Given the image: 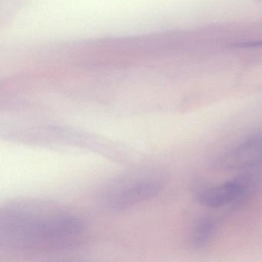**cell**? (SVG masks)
<instances>
[{
  "instance_id": "cell-6",
  "label": "cell",
  "mask_w": 262,
  "mask_h": 262,
  "mask_svg": "<svg viewBox=\"0 0 262 262\" xmlns=\"http://www.w3.org/2000/svg\"><path fill=\"white\" fill-rule=\"evenodd\" d=\"M242 47H262V41H259V42H248V43H244L243 45H242Z\"/></svg>"
},
{
  "instance_id": "cell-5",
  "label": "cell",
  "mask_w": 262,
  "mask_h": 262,
  "mask_svg": "<svg viewBox=\"0 0 262 262\" xmlns=\"http://www.w3.org/2000/svg\"><path fill=\"white\" fill-rule=\"evenodd\" d=\"M216 225L214 221L210 217L201 219L192 231L191 244L193 248L202 249L210 243L215 232Z\"/></svg>"
},
{
  "instance_id": "cell-3",
  "label": "cell",
  "mask_w": 262,
  "mask_h": 262,
  "mask_svg": "<svg viewBox=\"0 0 262 262\" xmlns=\"http://www.w3.org/2000/svg\"><path fill=\"white\" fill-rule=\"evenodd\" d=\"M217 168L239 171L262 165V131L254 133L224 153L216 162Z\"/></svg>"
},
{
  "instance_id": "cell-1",
  "label": "cell",
  "mask_w": 262,
  "mask_h": 262,
  "mask_svg": "<svg viewBox=\"0 0 262 262\" xmlns=\"http://www.w3.org/2000/svg\"><path fill=\"white\" fill-rule=\"evenodd\" d=\"M82 217L66 207L38 199H17L0 209V250L23 254L75 249L86 240Z\"/></svg>"
},
{
  "instance_id": "cell-2",
  "label": "cell",
  "mask_w": 262,
  "mask_h": 262,
  "mask_svg": "<svg viewBox=\"0 0 262 262\" xmlns=\"http://www.w3.org/2000/svg\"><path fill=\"white\" fill-rule=\"evenodd\" d=\"M162 188V181L156 178L136 179L108 193L105 197V205L112 211H124L152 199Z\"/></svg>"
},
{
  "instance_id": "cell-4",
  "label": "cell",
  "mask_w": 262,
  "mask_h": 262,
  "mask_svg": "<svg viewBox=\"0 0 262 262\" xmlns=\"http://www.w3.org/2000/svg\"><path fill=\"white\" fill-rule=\"evenodd\" d=\"M248 187L249 180L247 178H238L201 190L197 200L208 208H221L242 197Z\"/></svg>"
}]
</instances>
